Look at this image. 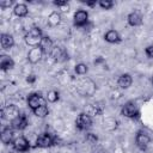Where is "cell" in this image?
Wrapping results in <instances>:
<instances>
[{
    "label": "cell",
    "instance_id": "1",
    "mask_svg": "<svg viewBox=\"0 0 153 153\" xmlns=\"http://www.w3.org/2000/svg\"><path fill=\"white\" fill-rule=\"evenodd\" d=\"M42 38L43 37H42L41 30L37 29V27H33L27 32V35L25 37V41L29 45H32L35 48V47H39V44L42 42Z\"/></svg>",
    "mask_w": 153,
    "mask_h": 153
},
{
    "label": "cell",
    "instance_id": "2",
    "mask_svg": "<svg viewBox=\"0 0 153 153\" xmlns=\"http://www.w3.org/2000/svg\"><path fill=\"white\" fill-rule=\"evenodd\" d=\"M92 123V120L88 115H85V114H81L79 115V117L76 118V127L81 130L84 129H87Z\"/></svg>",
    "mask_w": 153,
    "mask_h": 153
},
{
    "label": "cell",
    "instance_id": "3",
    "mask_svg": "<svg viewBox=\"0 0 153 153\" xmlns=\"http://www.w3.org/2000/svg\"><path fill=\"white\" fill-rule=\"evenodd\" d=\"M42 53H43V50L41 49V47H35V48H32V49L29 51V54H27L29 61L32 62V63L38 62L39 59L42 57Z\"/></svg>",
    "mask_w": 153,
    "mask_h": 153
},
{
    "label": "cell",
    "instance_id": "4",
    "mask_svg": "<svg viewBox=\"0 0 153 153\" xmlns=\"http://www.w3.org/2000/svg\"><path fill=\"white\" fill-rule=\"evenodd\" d=\"M13 145H14V148L17 149V151H19V152H23V151H26L27 148H29V142H27V140L25 139V137H17L16 140H14V142H13Z\"/></svg>",
    "mask_w": 153,
    "mask_h": 153
},
{
    "label": "cell",
    "instance_id": "5",
    "mask_svg": "<svg viewBox=\"0 0 153 153\" xmlns=\"http://www.w3.org/2000/svg\"><path fill=\"white\" fill-rule=\"evenodd\" d=\"M87 17H88V14H87L86 11H82V10L81 11H78L74 14V23L76 25H84L87 22Z\"/></svg>",
    "mask_w": 153,
    "mask_h": 153
},
{
    "label": "cell",
    "instance_id": "6",
    "mask_svg": "<svg viewBox=\"0 0 153 153\" xmlns=\"http://www.w3.org/2000/svg\"><path fill=\"white\" fill-rule=\"evenodd\" d=\"M12 124L16 129H24L26 126H27V120L24 115H19L18 117H16L13 121H12Z\"/></svg>",
    "mask_w": 153,
    "mask_h": 153
},
{
    "label": "cell",
    "instance_id": "7",
    "mask_svg": "<svg viewBox=\"0 0 153 153\" xmlns=\"http://www.w3.org/2000/svg\"><path fill=\"white\" fill-rule=\"evenodd\" d=\"M122 114L127 117H134L137 111H136V106L133 104V103H128L124 105V108L122 109Z\"/></svg>",
    "mask_w": 153,
    "mask_h": 153
},
{
    "label": "cell",
    "instance_id": "8",
    "mask_svg": "<svg viewBox=\"0 0 153 153\" xmlns=\"http://www.w3.org/2000/svg\"><path fill=\"white\" fill-rule=\"evenodd\" d=\"M136 143L140 148H146L147 145L149 143V136L145 133H139L136 136Z\"/></svg>",
    "mask_w": 153,
    "mask_h": 153
},
{
    "label": "cell",
    "instance_id": "9",
    "mask_svg": "<svg viewBox=\"0 0 153 153\" xmlns=\"http://www.w3.org/2000/svg\"><path fill=\"white\" fill-rule=\"evenodd\" d=\"M1 114H2V117L11 118L12 121H13L16 117H18V116H19L18 110H17V108H16V106H10V108H7V109H4Z\"/></svg>",
    "mask_w": 153,
    "mask_h": 153
},
{
    "label": "cell",
    "instance_id": "10",
    "mask_svg": "<svg viewBox=\"0 0 153 153\" xmlns=\"http://www.w3.org/2000/svg\"><path fill=\"white\" fill-rule=\"evenodd\" d=\"M51 143H53V139L49 134H43L37 140V146H39V147H48Z\"/></svg>",
    "mask_w": 153,
    "mask_h": 153
},
{
    "label": "cell",
    "instance_id": "11",
    "mask_svg": "<svg viewBox=\"0 0 153 153\" xmlns=\"http://www.w3.org/2000/svg\"><path fill=\"white\" fill-rule=\"evenodd\" d=\"M27 103H29L30 108H32L33 110H35L36 108H38L39 105H43L42 99H41V97H39L38 94H31V96L29 97V99H27Z\"/></svg>",
    "mask_w": 153,
    "mask_h": 153
},
{
    "label": "cell",
    "instance_id": "12",
    "mask_svg": "<svg viewBox=\"0 0 153 153\" xmlns=\"http://www.w3.org/2000/svg\"><path fill=\"white\" fill-rule=\"evenodd\" d=\"M131 85V78L129 74H123L118 78V86L122 88H128Z\"/></svg>",
    "mask_w": 153,
    "mask_h": 153
},
{
    "label": "cell",
    "instance_id": "13",
    "mask_svg": "<svg viewBox=\"0 0 153 153\" xmlns=\"http://www.w3.org/2000/svg\"><path fill=\"white\" fill-rule=\"evenodd\" d=\"M13 43H14V41H13V37L11 35L4 33L1 36V45H2V48L8 49V48H11L13 45Z\"/></svg>",
    "mask_w": 153,
    "mask_h": 153
},
{
    "label": "cell",
    "instance_id": "14",
    "mask_svg": "<svg viewBox=\"0 0 153 153\" xmlns=\"http://www.w3.org/2000/svg\"><path fill=\"white\" fill-rule=\"evenodd\" d=\"M0 67L5 71V69H8V68H12L13 67V61L11 57H8L7 55H2L0 57Z\"/></svg>",
    "mask_w": 153,
    "mask_h": 153
},
{
    "label": "cell",
    "instance_id": "15",
    "mask_svg": "<svg viewBox=\"0 0 153 153\" xmlns=\"http://www.w3.org/2000/svg\"><path fill=\"white\" fill-rule=\"evenodd\" d=\"M128 23H129L131 26L140 25V24H141V16H140L137 12L130 13V14L128 16Z\"/></svg>",
    "mask_w": 153,
    "mask_h": 153
},
{
    "label": "cell",
    "instance_id": "16",
    "mask_svg": "<svg viewBox=\"0 0 153 153\" xmlns=\"http://www.w3.org/2000/svg\"><path fill=\"white\" fill-rule=\"evenodd\" d=\"M39 47H41V49L43 51H51V49L54 48L53 47V42H51V39L49 37H43Z\"/></svg>",
    "mask_w": 153,
    "mask_h": 153
},
{
    "label": "cell",
    "instance_id": "17",
    "mask_svg": "<svg viewBox=\"0 0 153 153\" xmlns=\"http://www.w3.org/2000/svg\"><path fill=\"white\" fill-rule=\"evenodd\" d=\"M12 137H13V130L12 129L6 128V129L2 130V133H1V140H2L4 143H10L11 140H12Z\"/></svg>",
    "mask_w": 153,
    "mask_h": 153
},
{
    "label": "cell",
    "instance_id": "18",
    "mask_svg": "<svg viewBox=\"0 0 153 153\" xmlns=\"http://www.w3.org/2000/svg\"><path fill=\"white\" fill-rule=\"evenodd\" d=\"M50 54H51V56H53L55 60H61L62 57H65V56H66L65 51H63V50H62V48H60V47H54V48L51 49Z\"/></svg>",
    "mask_w": 153,
    "mask_h": 153
},
{
    "label": "cell",
    "instance_id": "19",
    "mask_svg": "<svg viewBox=\"0 0 153 153\" xmlns=\"http://www.w3.org/2000/svg\"><path fill=\"white\" fill-rule=\"evenodd\" d=\"M60 19H61V16H60L57 12H53V13H50L49 17H48V23H49V25H51V26H56V25L60 23Z\"/></svg>",
    "mask_w": 153,
    "mask_h": 153
},
{
    "label": "cell",
    "instance_id": "20",
    "mask_svg": "<svg viewBox=\"0 0 153 153\" xmlns=\"http://www.w3.org/2000/svg\"><path fill=\"white\" fill-rule=\"evenodd\" d=\"M105 39L108 42H110V43H115V42H117L120 39V36L115 30H110V31H108L105 33Z\"/></svg>",
    "mask_w": 153,
    "mask_h": 153
},
{
    "label": "cell",
    "instance_id": "21",
    "mask_svg": "<svg viewBox=\"0 0 153 153\" xmlns=\"http://www.w3.org/2000/svg\"><path fill=\"white\" fill-rule=\"evenodd\" d=\"M14 13L18 16V17H24L27 14V7L24 5V4H19L14 7Z\"/></svg>",
    "mask_w": 153,
    "mask_h": 153
},
{
    "label": "cell",
    "instance_id": "22",
    "mask_svg": "<svg viewBox=\"0 0 153 153\" xmlns=\"http://www.w3.org/2000/svg\"><path fill=\"white\" fill-rule=\"evenodd\" d=\"M33 112H35V115L38 116V117H45V116L48 115V108L43 104V105H39L38 108H36V109L33 110Z\"/></svg>",
    "mask_w": 153,
    "mask_h": 153
},
{
    "label": "cell",
    "instance_id": "23",
    "mask_svg": "<svg viewBox=\"0 0 153 153\" xmlns=\"http://www.w3.org/2000/svg\"><path fill=\"white\" fill-rule=\"evenodd\" d=\"M75 71L78 74H85L87 72V66L84 65V63H79L75 66Z\"/></svg>",
    "mask_w": 153,
    "mask_h": 153
},
{
    "label": "cell",
    "instance_id": "24",
    "mask_svg": "<svg viewBox=\"0 0 153 153\" xmlns=\"http://www.w3.org/2000/svg\"><path fill=\"white\" fill-rule=\"evenodd\" d=\"M57 99H59V93H57L56 91H50V92L48 93V100H49V102L54 103V102H56Z\"/></svg>",
    "mask_w": 153,
    "mask_h": 153
},
{
    "label": "cell",
    "instance_id": "25",
    "mask_svg": "<svg viewBox=\"0 0 153 153\" xmlns=\"http://www.w3.org/2000/svg\"><path fill=\"white\" fill-rule=\"evenodd\" d=\"M99 5L103 8L108 10V8H111L112 7V1H110V0H102V1H99Z\"/></svg>",
    "mask_w": 153,
    "mask_h": 153
},
{
    "label": "cell",
    "instance_id": "26",
    "mask_svg": "<svg viewBox=\"0 0 153 153\" xmlns=\"http://www.w3.org/2000/svg\"><path fill=\"white\" fill-rule=\"evenodd\" d=\"M146 54H147L149 57H153V45H149V47L146 49Z\"/></svg>",
    "mask_w": 153,
    "mask_h": 153
},
{
    "label": "cell",
    "instance_id": "27",
    "mask_svg": "<svg viewBox=\"0 0 153 153\" xmlns=\"http://www.w3.org/2000/svg\"><path fill=\"white\" fill-rule=\"evenodd\" d=\"M11 4H12V1H10V0H7V1H1V2H0V6H1V7H7V6H11Z\"/></svg>",
    "mask_w": 153,
    "mask_h": 153
},
{
    "label": "cell",
    "instance_id": "28",
    "mask_svg": "<svg viewBox=\"0 0 153 153\" xmlns=\"http://www.w3.org/2000/svg\"><path fill=\"white\" fill-rule=\"evenodd\" d=\"M54 4L57 6H63V5H67V1H54Z\"/></svg>",
    "mask_w": 153,
    "mask_h": 153
},
{
    "label": "cell",
    "instance_id": "29",
    "mask_svg": "<svg viewBox=\"0 0 153 153\" xmlns=\"http://www.w3.org/2000/svg\"><path fill=\"white\" fill-rule=\"evenodd\" d=\"M87 140H92V141H96V140H97V137H96V136H93L92 134H88V135H87Z\"/></svg>",
    "mask_w": 153,
    "mask_h": 153
},
{
    "label": "cell",
    "instance_id": "30",
    "mask_svg": "<svg viewBox=\"0 0 153 153\" xmlns=\"http://www.w3.org/2000/svg\"><path fill=\"white\" fill-rule=\"evenodd\" d=\"M27 81H29V82H33V81H35V75H30V76L27 78Z\"/></svg>",
    "mask_w": 153,
    "mask_h": 153
},
{
    "label": "cell",
    "instance_id": "31",
    "mask_svg": "<svg viewBox=\"0 0 153 153\" xmlns=\"http://www.w3.org/2000/svg\"><path fill=\"white\" fill-rule=\"evenodd\" d=\"M152 82H153V80H152Z\"/></svg>",
    "mask_w": 153,
    "mask_h": 153
}]
</instances>
